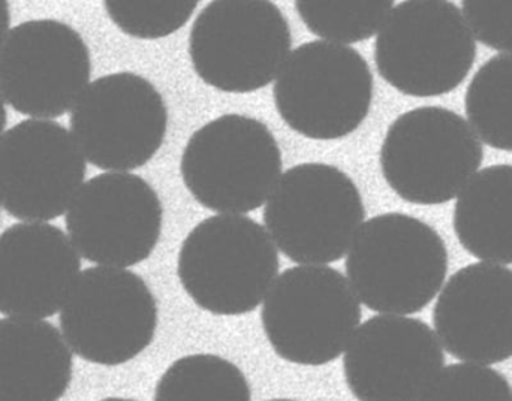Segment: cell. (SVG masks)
<instances>
[{
  "mask_svg": "<svg viewBox=\"0 0 512 401\" xmlns=\"http://www.w3.org/2000/svg\"><path fill=\"white\" fill-rule=\"evenodd\" d=\"M345 268L361 303L384 315H414L441 291L448 250L435 228L417 217L385 213L363 223Z\"/></svg>",
  "mask_w": 512,
  "mask_h": 401,
  "instance_id": "6da1fadb",
  "label": "cell"
},
{
  "mask_svg": "<svg viewBox=\"0 0 512 401\" xmlns=\"http://www.w3.org/2000/svg\"><path fill=\"white\" fill-rule=\"evenodd\" d=\"M279 253L251 217L218 214L198 223L180 247L177 274L186 294L206 312H254L279 273Z\"/></svg>",
  "mask_w": 512,
  "mask_h": 401,
  "instance_id": "7a4b0ae2",
  "label": "cell"
},
{
  "mask_svg": "<svg viewBox=\"0 0 512 401\" xmlns=\"http://www.w3.org/2000/svg\"><path fill=\"white\" fill-rule=\"evenodd\" d=\"M477 56L462 11L447 0H406L376 36L379 75L403 95L432 98L456 90Z\"/></svg>",
  "mask_w": 512,
  "mask_h": 401,
  "instance_id": "3957f363",
  "label": "cell"
},
{
  "mask_svg": "<svg viewBox=\"0 0 512 401\" xmlns=\"http://www.w3.org/2000/svg\"><path fill=\"white\" fill-rule=\"evenodd\" d=\"M280 252L301 265L339 261L366 219L357 185L333 165L301 164L282 174L262 213Z\"/></svg>",
  "mask_w": 512,
  "mask_h": 401,
  "instance_id": "277c9868",
  "label": "cell"
},
{
  "mask_svg": "<svg viewBox=\"0 0 512 401\" xmlns=\"http://www.w3.org/2000/svg\"><path fill=\"white\" fill-rule=\"evenodd\" d=\"M265 337L282 360L297 366L333 363L360 327L361 307L351 283L325 265L283 271L261 309Z\"/></svg>",
  "mask_w": 512,
  "mask_h": 401,
  "instance_id": "5b68a950",
  "label": "cell"
},
{
  "mask_svg": "<svg viewBox=\"0 0 512 401\" xmlns=\"http://www.w3.org/2000/svg\"><path fill=\"white\" fill-rule=\"evenodd\" d=\"M273 98L292 131L310 140H340L366 120L373 74L354 48L310 41L289 53L274 80Z\"/></svg>",
  "mask_w": 512,
  "mask_h": 401,
  "instance_id": "8992f818",
  "label": "cell"
},
{
  "mask_svg": "<svg viewBox=\"0 0 512 401\" xmlns=\"http://www.w3.org/2000/svg\"><path fill=\"white\" fill-rule=\"evenodd\" d=\"M484 149L468 122L448 108L420 107L397 117L379 153L394 194L417 205L454 200L483 164Z\"/></svg>",
  "mask_w": 512,
  "mask_h": 401,
  "instance_id": "52a82bcc",
  "label": "cell"
},
{
  "mask_svg": "<svg viewBox=\"0 0 512 401\" xmlns=\"http://www.w3.org/2000/svg\"><path fill=\"white\" fill-rule=\"evenodd\" d=\"M282 167V152L267 125L243 114H225L192 135L180 173L204 208L243 214L268 200Z\"/></svg>",
  "mask_w": 512,
  "mask_h": 401,
  "instance_id": "ba28073f",
  "label": "cell"
},
{
  "mask_svg": "<svg viewBox=\"0 0 512 401\" xmlns=\"http://www.w3.org/2000/svg\"><path fill=\"white\" fill-rule=\"evenodd\" d=\"M288 20L267 0H215L198 14L189 56L198 77L225 93L267 87L291 51Z\"/></svg>",
  "mask_w": 512,
  "mask_h": 401,
  "instance_id": "9c48e42d",
  "label": "cell"
},
{
  "mask_svg": "<svg viewBox=\"0 0 512 401\" xmlns=\"http://www.w3.org/2000/svg\"><path fill=\"white\" fill-rule=\"evenodd\" d=\"M158 318V303L143 277L125 268L90 267L60 310V328L81 360L116 367L152 345Z\"/></svg>",
  "mask_w": 512,
  "mask_h": 401,
  "instance_id": "30bf717a",
  "label": "cell"
},
{
  "mask_svg": "<svg viewBox=\"0 0 512 401\" xmlns=\"http://www.w3.org/2000/svg\"><path fill=\"white\" fill-rule=\"evenodd\" d=\"M72 135L99 170H137L164 144L168 110L161 92L134 72L93 81L71 111Z\"/></svg>",
  "mask_w": 512,
  "mask_h": 401,
  "instance_id": "8fae6325",
  "label": "cell"
},
{
  "mask_svg": "<svg viewBox=\"0 0 512 401\" xmlns=\"http://www.w3.org/2000/svg\"><path fill=\"white\" fill-rule=\"evenodd\" d=\"M92 75L90 51L77 30L53 18L9 30L0 50V95L33 119H56L77 104Z\"/></svg>",
  "mask_w": 512,
  "mask_h": 401,
  "instance_id": "7c38bea8",
  "label": "cell"
},
{
  "mask_svg": "<svg viewBox=\"0 0 512 401\" xmlns=\"http://www.w3.org/2000/svg\"><path fill=\"white\" fill-rule=\"evenodd\" d=\"M75 249L99 267L128 268L158 246L164 208L155 189L129 173H105L84 183L66 211Z\"/></svg>",
  "mask_w": 512,
  "mask_h": 401,
  "instance_id": "4fadbf2b",
  "label": "cell"
},
{
  "mask_svg": "<svg viewBox=\"0 0 512 401\" xmlns=\"http://www.w3.org/2000/svg\"><path fill=\"white\" fill-rule=\"evenodd\" d=\"M74 135L57 122L29 119L0 138V205L23 222H48L71 207L86 179Z\"/></svg>",
  "mask_w": 512,
  "mask_h": 401,
  "instance_id": "5bb4252c",
  "label": "cell"
},
{
  "mask_svg": "<svg viewBox=\"0 0 512 401\" xmlns=\"http://www.w3.org/2000/svg\"><path fill=\"white\" fill-rule=\"evenodd\" d=\"M444 366L435 331L399 315L364 322L343 357L346 385L358 401H421Z\"/></svg>",
  "mask_w": 512,
  "mask_h": 401,
  "instance_id": "9a60e30c",
  "label": "cell"
},
{
  "mask_svg": "<svg viewBox=\"0 0 512 401\" xmlns=\"http://www.w3.org/2000/svg\"><path fill=\"white\" fill-rule=\"evenodd\" d=\"M433 325L451 357L465 363H504L512 358V270L477 262L448 280Z\"/></svg>",
  "mask_w": 512,
  "mask_h": 401,
  "instance_id": "2e32d148",
  "label": "cell"
},
{
  "mask_svg": "<svg viewBox=\"0 0 512 401\" xmlns=\"http://www.w3.org/2000/svg\"><path fill=\"white\" fill-rule=\"evenodd\" d=\"M81 259L65 232L50 223H17L0 235V313L47 319L62 310Z\"/></svg>",
  "mask_w": 512,
  "mask_h": 401,
  "instance_id": "e0dca14e",
  "label": "cell"
},
{
  "mask_svg": "<svg viewBox=\"0 0 512 401\" xmlns=\"http://www.w3.org/2000/svg\"><path fill=\"white\" fill-rule=\"evenodd\" d=\"M71 349L39 319H0V401H59L72 381Z\"/></svg>",
  "mask_w": 512,
  "mask_h": 401,
  "instance_id": "ac0fdd59",
  "label": "cell"
},
{
  "mask_svg": "<svg viewBox=\"0 0 512 401\" xmlns=\"http://www.w3.org/2000/svg\"><path fill=\"white\" fill-rule=\"evenodd\" d=\"M453 226L475 258L512 264V165H492L472 177L454 207Z\"/></svg>",
  "mask_w": 512,
  "mask_h": 401,
  "instance_id": "d6986e66",
  "label": "cell"
},
{
  "mask_svg": "<svg viewBox=\"0 0 512 401\" xmlns=\"http://www.w3.org/2000/svg\"><path fill=\"white\" fill-rule=\"evenodd\" d=\"M155 401H251L245 373L225 358L195 354L174 361L155 388Z\"/></svg>",
  "mask_w": 512,
  "mask_h": 401,
  "instance_id": "ffe728a7",
  "label": "cell"
},
{
  "mask_svg": "<svg viewBox=\"0 0 512 401\" xmlns=\"http://www.w3.org/2000/svg\"><path fill=\"white\" fill-rule=\"evenodd\" d=\"M465 110L487 146L512 152V54H498L478 69L466 90Z\"/></svg>",
  "mask_w": 512,
  "mask_h": 401,
  "instance_id": "44dd1931",
  "label": "cell"
},
{
  "mask_svg": "<svg viewBox=\"0 0 512 401\" xmlns=\"http://www.w3.org/2000/svg\"><path fill=\"white\" fill-rule=\"evenodd\" d=\"M391 0H298L295 9L313 35L333 44L366 41L393 11Z\"/></svg>",
  "mask_w": 512,
  "mask_h": 401,
  "instance_id": "7402d4cb",
  "label": "cell"
},
{
  "mask_svg": "<svg viewBox=\"0 0 512 401\" xmlns=\"http://www.w3.org/2000/svg\"><path fill=\"white\" fill-rule=\"evenodd\" d=\"M105 11L126 35L161 39L182 29L197 9V0H107Z\"/></svg>",
  "mask_w": 512,
  "mask_h": 401,
  "instance_id": "603a6c76",
  "label": "cell"
},
{
  "mask_svg": "<svg viewBox=\"0 0 512 401\" xmlns=\"http://www.w3.org/2000/svg\"><path fill=\"white\" fill-rule=\"evenodd\" d=\"M421 401H512V387L498 370L481 364H451Z\"/></svg>",
  "mask_w": 512,
  "mask_h": 401,
  "instance_id": "cb8c5ba5",
  "label": "cell"
},
{
  "mask_svg": "<svg viewBox=\"0 0 512 401\" xmlns=\"http://www.w3.org/2000/svg\"><path fill=\"white\" fill-rule=\"evenodd\" d=\"M462 6L463 17L481 44L512 54V0H465Z\"/></svg>",
  "mask_w": 512,
  "mask_h": 401,
  "instance_id": "d4e9b609",
  "label": "cell"
},
{
  "mask_svg": "<svg viewBox=\"0 0 512 401\" xmlns=\"http://www.w3.org/2000/svg\"><path fill=\"white\" fill-rule=\"evenodd\" d=\"M9 26H11V12H9V3L0 0V50L5 44L9 35Z\"/></svg>",
  "mask_w": 512,
  "mask_h": 401,
  "instance_id": "484cf974",
  "label": "cell"
},
{
  "mask_svg": "<svg viewBox=\"0 0 512 401\" xmlns=\"http://www.w3.org/2000/svg\"><path fill=\"white\" fill-rule=\"evenodd\" d=\"M6 120H8V114H6L5 104H3L2 96H0V138H2L3 131H5Z\"/></svg>",
  "mask_w": 512,
  "mask_h": 401,
  "instance_id": "4316f807",
  "label": "cell"
},
{
  "mask_svg": "<svg viewBox=\"0 0 512 401\" xmlns=\"http://www.w3.org/2000/svg\"><path fill=\"white\" fill-rule=\"evenodd\" d=\"M101 401H137V400H131V399H122V397H110V399H105Z\"/></svg>",
  "mask_w": 512,
  "mask_h": 401,
  "instance_id": "83f0119b",
  "label": "cell"
},
{
  "mask_svg": "<svg viewBox=\"0 0 512 401\" xmlns=\"http://www.w3.org/2000/svg\"><path fill=\"white\" fill-rule=\"evenodd\" d=\"M267 401H295V400H289V399H273V400H267Z\"/></svg>",
  "mask_w": 512,
  "mask_h": 401,
  "instance_id": "f1b7e54d",
  "label": "cell"
}]
</instances>
